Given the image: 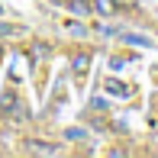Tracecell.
Segmentation results:
<instances>
[{
	"label": "cell",
	"mask_w": 158,
	"mask_h": 158,
	"mask_svg": "<svg viewBox=\"0 0 158 158\" xmlns=\"http://www.w3.org/2000/svg\"><path fill=\"white\" fill-rule=\"evenodd\" d=\"M87 68H90V55H87V52L74 55V61H71V71H74L77 77H84V74H87Z\"/></svg>",
	"instance_id": "obj_1"
},
{
	"label": "cell",
	"mask_w": 158,
	"mask_h": 158,
	"mask_svg": "<svg viewBox=\"0 0 158 158\" xmlns=\"http://www.w3.org/2000/svg\"><path fill=\"white\" fill-rule=\"evenodd\" d=\"M64 3H68V10L74 13V16H87V13H94L90 0H64Z\"/></svg>",
	"instance_id": "obj_2"
},
{
	"label": "cell",
	"mask_w": 158,
	"mask_h": 158,
	"mask_svg": "<svg viewBox=\"0 0 158 158\" xmlns=\"http://www.w3.org/2000/svg\"><path fill=\"white\" fill-rule=\"evenodd\" d=\"M103 90H110L113 97H129V94H132V90H129V84H123V81H113V77L103 84Z\"/></svg>",
	"instance_id": "obj_3"
},
{
	"label": "cell",
	"mask_w": 158,
	"mask_h": 158,
	"mask_svg": "<svg viewBox=\"0 0 158 158\" xmlns=\"http://www.w3.org/2000/svg\"><path fill=\"white\" fill-rule=\"evenodd\" d=\"M94 13H100V16H113V13H116V3H113V0H94Z\"/></svg>",
	"instance_id": "obj_4"
},
{
	"label": "cell",
	"mask_w": 158,
	"mask_h": 158,
	"mask_svg": "<svg viewBox=\"0 0 158 158\" xmlns=\"http://www.w3.org/2000/svg\"><path fill=\"white\" fill-rule=\"evenodd\" d=\"M26 148H29L32 155H55V152H58L55 145H45V142H39V139H32V142H29Z\"/></svg>",
	"instance_id": "obj_5"
},
{
	"label": "cell",
	"mask_w": 158,
	"mask_h": 158,
	"mask_svg": "<svg viewBox=\"0 0 158 158\" xmlns=\"http://www.w3.org/2000/svg\"><path fill=\"white\" fill-rule=\"evenodd\" d=\"M0 110H16V94H13V90H6V94L3 97H0Z\"/></svg>",
	"instance_id": "obj_6"
},
{
	"label": "cell",
	"mask_w": 158,
	"mask_h": 158,
	"mask_svg": "<svg viewBox=\"0 0 158 158\" xmlns=\"http://www.w3.org/2000/svg\"><path fill=\"white\" fill-rule=\"evenodd\" d=\"M64 135H68V139H84V129H68Z\"/></svg>",
	"instance_id": "obj_7"
},
{
	"label": "cell",
	"mask_w": 158,
	"mask_h": 158,
	"mask_svg": "<svg viewBox=\"0 0 158 158\" xmlns=\"http://www.w3.org/2000/svg\"><path fill=\"white\" fill-rule=\"evenodd\" d=\"M13 32H19L16 26H0V35H13Z\"/></svg>",
	"instance_id": "obj_8"
},
{
	"label": "cell",
	"mask_w": 158,
	"mask_h": 158,
	"mask_svg": "<svg viewBox=\"0 0 158 158\" xmlns=\"http://www.w3.org/2000/svg\"><path fill=\"white\" fill-rule=\"evenodd\" d=\"M113 3H116V6H132L135 0H113Z\"/></svg>",
	"instance_id": "obj_9"
},
{
	"label": "cell",
	"mask_w": 158,
	"mask_h": 158,
	"mask_svg": "<svg viewBox=\"0 0 158 158\" xmlns=\"http://www.w3.org/2000/svg\"><path fill=\"white\" fill-rule=\"evenodd\" d=\"M52 3H64V0H52Z\"/></svg>",
	"instance_id": "obj_10"
}]
</instances>
